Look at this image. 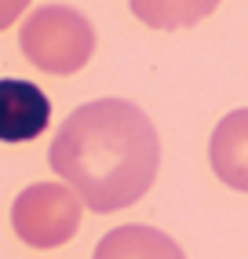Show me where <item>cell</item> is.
Instances as JSON below:
<instances>
[{
  "label": "cell",
  "mask_w": 248,
  "mask_h": 259,
  "mask_svg": "<svg viewBox=\"0 0 248 259\" xmlns=\"http://www.w3.org/2000/svg\"><path fill=\"white\" fill-rule=\"evenodd\" d=\"M51 102L29 80H0V143H29L48 128Z\"/></svg>",
  "instance_id": "277c9868"
},
{
  "label": "cell",
  "mask_w": 248,
  "mask_h": 259,
  "mask_svg": "<svg viewBox=\"0 0 248 259\" xmlns=\"http://www.w3.org/2000/svg\"><path fill=\"white\" fill-rule=\"evenodd\" d=\"M139 22L150 29H190L219 8V0H128Z\"/></svg>",
  "instance_id": "52a82bcc"
},
{
  "label": "cell",
  "mask_w": 248,
  "mask_h": 259,
  "mask_svg": "<svg viewBox=\"0 0 248 259\" xmlns=\"http://www.w3.org/2000/svg\"><path fill=\"white\" fill-rule=\"evenodd\" d=\"M80 215H84V201L62 179L59 183H33L11 204L15 234H19L22 245L37 248V252H51V248L66 245L80 230Z\"/></svg>",
  "instance_id": "3957f363"
},
{
  "label": "cell",
  "mask_w": 248,
  "mask_h": 259,
  "mask_svg": "<svg viewBox=\"0 0 248 259\" xmlns=\"http://www.w3.org/2000/svg\"><path fill=\"white\" fill-rule=\"evenodd\" d=\"M48 164L92 212H120L150 194L161 168V139L135 102L95 99L62 120Z\"/></svg>",
  "instance_id": "6da1fadb"
},
{
  "label": "cell",
  "mask_w": 248,
  "mask_h": 259,
  "mask_svg": "<svg viewBox=\"0 0 248 259\" xmlns=\"http://www.w3.org/2000/svg\"><path fill=\"white\" fill-rule=\"evenodd\" d=\"M22 55L40 73L69 77L84 70L95 55V29L77 8L69 4H44L29 15L19 29Z\"/></svg>",
  "instance_id": "7a4b0ae2"
},
{
  "label": "cell",
  "mask_w": 248,
  "mask_h": 259,
  "mask_svg": "<svg viewBox=\"0 0 248 259\" xmlns=\"http://www.w3.org/2000/svg\"><path fill=\"white\" fill-rule=\"evenodd\" d=\"M208 164L237 194H248V106L226 113L208 139Z\"/></svg>",
  "instance_id": "5b68a950"
},
{
  "label": "cell",
  "mask_w": 248,
  "mask_h": 259,
  "mask_svg": "<svg viewBox=\"0 0 248 259\" xmlns=\"http://www.w3.org/2000/svg\"><path fill=\"white\" fill-rule=\"evenodd\" d=\"M29 8V0H0V33H4L15 19H22Z\"/></svg>",
  "instance_id": "ba28073f"
},
{
  "label": "cell",
  "mask_w": 248,
  "mask_h": 259,
  "mask_svg": "<svg viewBox=\"0 0 248 259\" xmlns=\"http://www.w3.org/2000/svg\"><path fill=\"white\" fill-rule=\"evenodd\" d=\"M92 259H186V252L164 230L132 223V227H117L106 234L95 245Z\"/></svg>",
  "instance_id": "8992f818"
}]
</instances>
